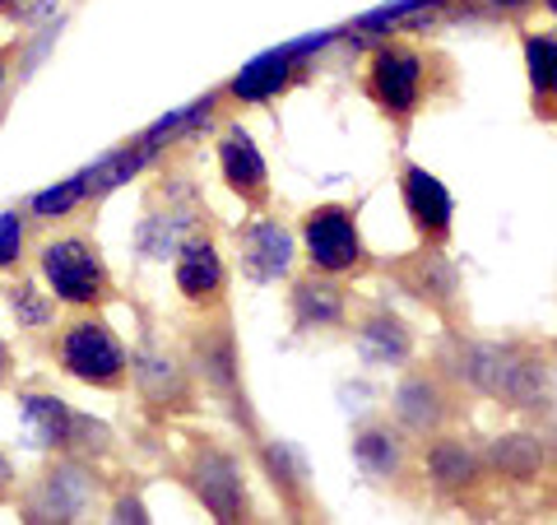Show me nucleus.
Segmentation results:
<instances>
[{
  "label": "nucleus",
  "mask_w": 557,
  "mask_h": 525,
  "mask_svg": "<svg viewBox=\"0 0 557 525\" xmlns=\"http://www.w3.org/2000/svg\"><path fill=\"white\" fill-rule=\"evenodd\" d=\"M61 367L70 377L89 381V387H102V391H116L126 381V349L112 335L102 321L84 317V321H70L61 330Z\"/></svg>",
  "instance_id": "2"
},
{
  "label": "nucleus",
  "mask_w": 557,
  "mask_h": 525,
  "mask_svg": "<svg viewBox=\"0 0 557 525\" xmlns=\"http://www.w3.org/2000/svg\"><path fill=\"white\" fill-rule=\"evenodd\" d=\"M399 196H405V209H409L418 237L432 242V247L450 237V196L428 168H405V178H399Z\"/></svg>",
  "instance_id": "5"
},
{
  "label": "nucleus",
  "mask_w": 557,
  "mask_h": 525,
  "mask_svg": "<svg viewBox=\"0 0 557 525\" xmlns=\"http://www.w3.org/2000/svg\"><path fill=\"white\" fill-rule=\"evenodd\" d=\"M544 5H548V10H553V14H557V0H544Z\"/></svg>",
  "instance_id": "27"
},
{
  "label": "nucleus",
  "mask_w": 557,
  "mask_h": 525,
  "mask_svg": "<svg viewBox=\"0 0 557 525\" xmlns=\"http://www.w3.org/2000/svg\"><path fill=\"white\" fill-rule=\"evenodd\" d=\"M42 274L51 293L61 297L70 307H94L102 297L112 293V279H108V266L94 242L84 237H61V242H47L42 247Z\"/></svg>",
  "instance_id": "1"
},
{
  "label": "nucleus",
  "mask_w": 557,
  "mask_h": 525,
  "mask_svg": "<svg viewBox=\"0 0 557 525\" xmlns=\"http://www.w3.org/2000/svg\"><path fill=\"white\" fill-rule=\"evenodd\" d=\"M14 317H20L24 326H42L47 321V303H42V293L33 289V284L14 289Z\"/></svg>",
  "instance_id": "20"
},
{
  "label": "nucleus",
  "mask_w": 557,
  "mask_h": 525,
  "mask_svg": "<svg viewBox=\"0 0 557 525\" xmlns=\"http://www.w3.org/2000/svg\"><path fill=\"white\" fill-rule=\"evenodd\" d=\"M525 70H530V89H534V112L557 117V38L530 33L525 38Z\"/></svg>",
  "instance_id": "11"
},
{
  "label": "nucleus",
  "mask_w": 557,
  "mask_h": 525,
  "mask_svg": "<svg viewBox=\"0 0 557 525\" xmlns=\"http://www.w3.org/2000/svg\"><path fill=\"white\" fill-rule=\"evenodd\" d=\"M493 5H502V10H525L530 0H493Z\"/></svg>",
  "instance_id": "23"
},
{
  "label": "nucleus",
  "mask_w": 557,
  "mask_h": 525,
  "mask_svg": "<svg viewBox=\"0 0 557 525\" xmlns=\"http://www.w3.org/2000/svg\"><path fill=\"white\" fill-rule=\"evenodd\" d=\"M219 168H223V182L247 205H265L270 196V172H265V159H260V149L251 145L247 131H223L219 139Z\"/></svg>",
  "instance_id": "8"
},
{
  "label": "nucleus",
  "mask_w": 557,
  "mask_h": 525,
  "mask_svg": "<svg viewBox=\"0 0 557 525\" xmlns=\"http://www.w3.org/2000/svg\"><path fill=\"white\" fill-rule=\"evenodd\" d=\"M14 5H20V14H28V20H38V14H47L57 0H14Z\"/></svg>",
  "instance_id": "22"
},
{
  "label": "nucleus",
  "mask_w": 557,
  "mask_h": 525,
  "mask_svg": "<svg viewBox=\"0 0 557 525\" xmlns=\"http://www.w3.org/2000/svg\"><path fill=\"white\" fill-rule=\"evenodd\" d=\"M177 289L190 303H214L223 289V260L209 237H190L177 256Z\"/></svg>",
  "instance_id": "9"
},
{
  "label": "nucleus",
  "mask_w": 557,
  "mask_h": 525,
  "mask_svg": "<svg viewBox=\"0 0 557 525\" xmlns=\"http://www.w3.org/2000/svg\"><path fill=\"white\" fill-rule=\"evenodd\" d=\"M358 461L362 469H372V475H391V469H399V442L386 432V428H372L358 437Z\"/></svg>",
  "instance_id": "17"
},
{
  "label": "nucleus",
  "mask_w": 557,
  "mask_h": 525,
  "mask_svg": "<svg viewBox=\"0 0 557 525\" xmlns=\"http://www.w3.org/2000/svg\"><path fill=\"white\" fill-rule=\"evenodd\" d=\"M5 61H10V51H0V89H5Z\"/></svg>",
  "instance_id": "24"
},
{
  "label": "nucleus",
  "mask_w": 557,
  "mask_h": 525,
  "mask_svg": "<svg viewBox=\"0 0 557 525\" xmlns=\"http://www.w3.org/2000/svg\"><path fill=\"white\" fill-rule=\"evenodd\" d=\"M237 252H242V270H247L256 284H270V279L288 274V266H293V237L284 223H274V219H251L247 229L237 233Z\"/></svg>",
  "instance_id": "6"
},
{
  "label": "nucleus",
  "mask_w": 557,
  "mask_h": 525,
  "mask_svg": "<svg viewBox=\"0 0 557 525\" xmlns=\"http://www.w3.org/2000/svg\"><path fill=\"white\" fill-rule=\"evenodd\" d=\"M70 428H75V418H70L61 400H51V395L24 400V432L33 447H61V442H70Z\"/></svg>",
  "instance_id": "12"
},
{
  "label": "nucleus",
  "mask_w": 557,
  "mask_h": 525,
  "mask_svg": "<svg viewBox=\"0 0 557 525\" xmlns=\"http://www.w3.org/2000/svg\"><path fill=\"white\" fill-rule=\"evenodd\" d=\"M5 10H14V0H0V14H5Z\"/></svg>",
  "instance_id": "26"
},
{
  "label": "nucleus",
  "mask_w": 557,
  "mask_h": 525,
  "mask_svg": "<svg viewBox=\"0 0 557 525\" xmlns=\"http://www.w3.org/2000/svg\"><path fill=\"white\" fill-rule=\"evenodd\" d=\"M293 312H298V326H335L344 317V289L330 279H302L293 289Z\"/></svg>",
  "instance_id": "13"
},
{
  "label": "nucleus",
  "mask_w": 557,
  "mask_h": 525,
  "mask_svg": "<svg viewBox=\"0 0 557 525\" xmlns=\"http://www.w3.org/2000/svg\"><path fill=\"white\" fill-rule=\"evenodd\" d=\"M20 252H24V223L14 215H0V266L20 260Z\"/></svg>",
  "instance_id": "21"
},
{
  "label": "nucleus",
  "mask_w": 557,
  "mask_h": 525,
  "mask_svg": "<svg viewBox=\"0 0 557 525\" xmlns=\"http://www.w3.org/2000/svg\"><path fill=\"white\" fill-rule=\"evenodd\" d=\"M293 75H298V47L270 51V57L251 61V65L233 80V98H242V102H265V98H274V94H284Z\"/></svg>",
  "instance_id": "10"
},
{
  "label": "nucleus",
  "mask_w": 557,
  "mask_h": 525,
  "mask_svg": "<svg viewBox=\"0 0 557 525\" xmlns=\"http://www.w3.org/2000/svg\"><path fill=\"white\" fill-rule=\"evenodd\" d=\"M399 418L405 424H413L418 432L423 428H432L442 418V395L428 387V381H409L405 391H399Z\"/></svg>",
  "instance_id": "16"
},
{
  "label": "nucleus",
  "mask_w": 557,
  "mask_h": 525,
  "mask_svg": "<svg viewBox=\"0 0 557 525\" xmlns=\"http://www.w3.org/2000/svg\"><path fill=\"white\" fill-rule=\"evenodd\" d=\"M497 465L507 469V475L525 479L539 469V442L534 437H507V442H497Z\"/></svg>",
  "instance_id": "18"
},
{
  "label": "nucleus",
  "mask_w": 557,
  "mask_h": 525,
  "mask_svg": "<svg viewBox=\"0 0 557 525\" xmlns=\"http://www.w3.org/2000/svg\"><path fill=\"white\" fill-rule=\"evenodd\" d=\"M5 367H10V354H5V344H0V377H5Z\"/></svg>",
  "instance_id": "25"
},
{
  "label": "nucleus",
  "mask_w": 557,
  "mask_h": 525,
  "mask_svg": "<svg viewBox=\"0 0 557 525\" xmlns=\"http://www.w3.org/2000/svg\"><path fill=\"white\" fill-rule=\"evenodd\" d=\"M0 479H5V465H0Z\"/></svg>",
  "instance_id": "28"
},
{
  "label": "nucleus",
  "mask_w": 557,
  "mask_h": 525,
  "mask_svg": "<svg viewBox=\"0 0 557 525\" xmlns=\"http://www.w3.org/2000/svg\"><path fill=\"white\" fill-rule=\"evenodd\" d=\"M84 196V186H79V178L75 182H61V186H51V191H42V196H33V209H38V215H70V209H75V200Z\"/></svg>",
  "instance_id": "19"
},
{
  "label": "nucleus",
  "mask_w": 557,
  "mask_h": 525,
  "mask_svg": "<svg viewBox=\"0 0 557 525\" xmlns=\"http://www.w3.org/2000/svg\"><path fill=\"white\" fill-rule=\"evenodd\" d=\"M423 84H428L423 51H413L405 42L381 47L368 65V98L395 121H405L423 108Z\"/></svg>",
  "instance_id": "3"
},
{
  "label": "nucleus",
  "mask_w": 557,
  "mask_h": 525,
  "mask_svg": "<svg viewBox=\"0 0 557 525\" xmlns=\"http://www.w3.org/2000/svg\"><path fill=\"white\" fill-rule=\"evenodd\" d=\"M358 344H362V354H368L372 363H399L409 354V330L399 326L395 317H372L368 326H362Z\"/></svg>",
  "instance_id": "15"
},
{
  "label": "nucleus",
  "mask_w": 557,
  "mask_h": 525,
  "mask_svg": "<svg viewBox=\"0 0 557 525\" xmlns=\"http://www.w3.org/2000/svg\"><path fill=\"white\" fill-rule=\"evenodd\" d=\"M302 247L321 274H344L362 266V237L348 205H317L302 215Z\"/></svg>",
  "instance_id": "4"
},
{
  "label": "nucleus",
  "mask_w": 557,
  "mask_h": 525,
  "mask_svg": "<svg viewBox=\"0 0 557 525\" xmlns=\"http://www.w3.org/2000/svg\"><path fill=\"white\" fill-rule=\"evenodd\" d=\"M190 484H196L200 502L219 521H242V512H247V493H242L237 465L228 456H219V451H200L196 469H190Z\"/></svg>",
  "instance_id": "7"
},
{
  "label": "nucleus",
  "mask_w": 557,
  "mask_h": 525,
  "mask_svg": "<svg viewBox=\"0 0 557 525\" xmlns=\"http://www.w3.org/2000/svg\"><path fill=\"white\" fill-rule=\"evenodd\" d=\"M428 469H432V479H437L442 488H465V484H474L479 465L465 451V442H456V437H442V442L428 451Z\"/></svg>",
  "instance_id": "14"
}]
</instances>
